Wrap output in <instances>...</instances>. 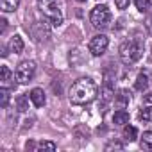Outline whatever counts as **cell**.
<instances>
[{
    "mask_svg": "<svg viewBox=\"0 0 152 152\" xmlns=\"http://www.w3.org/2000/svg\"><path fill=\"white\" fill-rule=\"evenodd\" d=\"M138 118L141 120V122H152V107H143L140 113H138Z\"/></svg>",
    "mask_w": 152,
    "mask_h": 152,
    "instance_id": "cell-18",
    "label": "cell"
},
{
    "mask_svg": "<svg viewBox=\"0 0 152 152\" xmlns=\"http://www.w3.org/2000/svg\"><path fill=\"white\" fill-rule=\"evenodd\" d=\"M100 100H102L104 104L115 100V91H113L111 83H104V86H102V90H100Z\"/></svg>",
    "mask_w": 152,
    "mask_h": 152,
    "instance_id": "cell-9",
    "label": "cell"
},
{
    "mask_svg": "<svg viewBox=\"0 0 152 152\" xmlns=\"http://www.w3.org/2000/svg\"><path fill=\"white\" fill-rule=\"evenodd\" d=\"M134 88H136L138 91H145V90L148 88V75H147V73H143V72H141L138 77H136Z\"/></svg>",
    "mask_w": 152,
    "mask_h": 152,
    "instance_id": "cell-11",
    "label": "cell"
},
{
    "mask_svg": "<svg viewBox=\"0 0 152 152\" xmlns=\"http://www.w3.org/2000/svg\"><path fill=\"white\" fill-rule=\"evenodd\" d=\"M107 47H109V39H107V36H104V34L93 36L91 41H90V52H91L95 57L102 56V54L107 50Z\"/></svg>",
    "mask_w": 152,
    "mask_h": 152,
    "instance_id": "cell-6",
    "label": "cell"
},
{
    "mask_svg": "<svg viewBox=\"0 0 152 152\" xmlns=\"http://www.w3.org/2000/svg\"><path fill=\"white\" fill-rule=\"evenodd\" d=\"M90 22H91V25L95 29H106L109 25V22H111V11H109V7L104 6V4L95 6L91 9V13H90Z\"/></svg>",
    "mask_w": 152,
    "mask_h": 152,
    "instance_id": "cell-4",
    "label": "cell"
},
{
    "mask_svg": "<svg viewBox=\"0 0 152 152\" xmlns=\"http://www.w3.org/2000/svg\"><path fill=\"white\" fill-rule=\"evenodd\" d=\"M124 138H125L127 141H136V138H138V129L132 127V125H125V127H124Z\"/></svg>",
    "mask_w": 152,
    "mask_h": 152,
    "instance_id": "cell-14",
    "label": "cell"
},
{
    "mask_svg": "<svg viewBox=\"0 0 152 152\" xmlns=\"http://www.w3.org/2000/svg\"><path fill=\"white\" fill-rule=\"evenodd\" d=\"M29 97H31V100H32V104H34L36 107H43V106H45V93H43L41 88H34V90L29 93Z\"/></svg>",
    "mask_w": 152,
    "mask_h": 152,
    "instance_id": "cell-8",
    "label": "cell"
},
{
    "mask_svg": "<svg viewBox=\"0 0 152 152\" xmlns=\"http://www.w3.org/2000/svg\"><path fill=\"white\" fill-rule=\"evenodd\" d=\"M127 122H129V113H127V111L120 109V111H116V113L113 115V124H115V125H125Z\"/></svg>",
    "mask_w": 152,
    "mask_h": 152,
    "instance_id": "cell-13",
    "label": "cell"
},
{
    "mask_svg": "<svg viewBox=\"0 0 152 152\" xmlns=\"http://www.w3.org/2000/svg\"><path fill=\"white\" fill-rule=\"evenodd\" d=\"M113 148L122 150V148H124V145H122V143H118V141H109V143L106 145V150H113Z\"/></svg>",
    "mask_w": 152,
    "mask_h": 152,
    "instance_id": "cell-22",
    "label": "cell"
},
{
    "mask_svg": "<svg viewBox=\"0 0 152 152\" xmlns=\"http://www.w3.org/2000/svg\"><path fill=\"white\" fill-rule=\"evenodd\" d=\"M77 2H86V0H77Z\"/></svg>",
    "mask_w": 152,
    "mask_h": 152,
    "instance_id": "cell-27",
    "label": "cell"
},
{
    "mask_svg": "<svg viewBox=\"0 0 152 152\" xmlns=\"http://www.w3.org/2000/svg\"><path fill=\"white\" fill-rule=\"evenodd\" d=\"M36 148H38V150H48V152H54L57 147H56L54 141H39V143L36 145Z\"/></svg>",
    "mask_w": 152,
    "mask_h": 152,
    "instance_id": "cell-19",
    "label": "cell"
},
{
    "mask_svg": "<svg viewBox=\"0 0 152 152\" xmlns=\"http://www.w3.org/2000/svg\"><path fill=\"white\" fill-rule=\"evenodd\" d=\"M34 73H36V63L34 61H22L16 68V81L22 84H27L34 79Z\"/></svg>",
    "mask_w": 152,
    "mask_h": 152,
    "instance_id": "cell-5",
    "label": "cell"
},
{
    "mask_svg": "<svg viewBox=\"0 0 152 152\" xmlns=\"http://www.w3.org/2000/svg\"><path fill=\"white\" fill-rule=\"evenodd\" d=\"M129 102H131V91H127V90H120L118 95H115V106H116V107L124 109L125 106H129Z\"/></svg>",
    "mask_w": 152,
    "mask_h": 152,
    "instance_id": "cell-7",
    "label": "cell"
},
{
    "mask_svg": "<svg viewBox=\"0 0 152 152\" xmlns=\"http://www.w3.org/2000/svg\"><path fill=\"white\" fill-rule=\"evenodd\" d=\"M141 148L145 150H152V131H147L143 132V138H141Z\"/></svg>",
    "mask_w": 152,
    "mask_h": 152,
    "instance_id": "cell-17",
    "label": "cell"
},
{
    "mask_svg": "<svg viewBox=\"0 0 152 152\" xmlns=\"http://www.w3.org/2000/svg\"><path fill=\"white\" fill-rule=\"evenodd\" d=\"M0 23H2V25H0V31L4 32V31H6V27H7V20H6V18H2V20H0Z\"/></svg>",
    "mask_w": 152,
    "mask_h": 152,
    "instance_id": "cell-24",
    "label": "cell"
},
{
    "mask_svg": "<svg viewBox=\"0 0 152 152\" xmlns=\"http://www.w3.org/2000/svg\"><path fill=\"white\" fill-rule=\"evenodd\" d=\"M147 27H148V31H150V34H152V18L148 20V23H147Z\"/></svg>",
    "mask_w": 152,
    "mask_h": 152,
    "instance_id": "cell-26",
    "label": "cell"
},
{
    "mask_svg": "<svg viewBox=\"0 0 152 152\" xmlns=\"http://www.w3.org/2000/svg\"><path fill=\"white\" fill-rule=\"evenodd\" d=\"M20 6V0H0V7L4 13H13Z\"/></svg>",
    "mask_w": 152,
    "mask_h": 152,
    "instance_id": "cell-12",
    "label": "cell"
},
{
    "mask_svg": "<svg viewBox=\"0 0 152 152\" xmlns=\"http://www.w3.org/2000/svg\"><path fill=\"white\" fill-rule=\"evenodd\" d=\"M150 59H152V52H150Z\"/></svg>",
    "mask_w": 152,
    "mask_h": 152,
    "instance_id": "cell-28",
    "label": "cell"
},
{
    "mask_svg": "<svg viewBox=\"0 0 152 152\" xmlns=\"http://www.w3.org/2000/svg\"><path fill=\"white\" fill-rule=\"evenodd\" d=\"M97 95H99V86L90 77H83L79 81H75L70 88V102L75 106L90 104L97 99Z\"/></svg>",
    "mask_w": 152,
    "mask_h": 152,
    "instance_id": "cell-1",
    "label": "cell"
},
{
    "mask_svg": "<svg viewBox=\"0 0 152 152\" xmlns=\"http://www.w3.org/2000/svg\"><path fill=\"white\" fill-rule=\"evenodd\" d=\"M11 70L6 66V64H2V66H0V81H2V84L4 86H7L9 84V81H11Z\"/></svg>",
    "mask_w": 152,
    "mask_h": 152,
    "instance_id": "cell-15",
    "label": "cell"
},
{
    "mask_svg": "<svg viewBox=\"0 0 152 152\" xmlns=\"http://www.w3.org/2000/svg\"><path fill=\"white\" fill-rule=\"evenodd\" d=\"M38 9L45 15V18L54 25L59 27L63 23V4L61 0H38Z\"/></svg>",
    "mask_w": 152,
    "mask_h": 152,
    "instance_id": "cell-2",
    "label": "cell"
},
{
    "mask_svg": "<svg viewBox=\"0 0 152 152\" xmlns=\"http://www.w3.org/2000/svg\"><path fill=\"white\" fill-rule=\"evenodd\" d=\"M0 106H2V107H7L9 106V90L6 86L0 90Z\"/></svg>",
    "mask_w": 152,
    "mask_h": 152,
    "instance_id": "cell-20",
    "label": "cell"
},
{
    "mask_svg": "<svg viewBox=\"0 0 152 152\" xmlns=\"http://www.w3.org/2000/svg\"><path fill=\"white\" fill-rule=\"evenodd\" d=\"M115 4L118 9H127L129 7V0H115Z\"/></svg>",
    "mask_w": 152,
    "mask_h": 152,
    "instance_id": "cell-23",
    "label": "cell"
},
{
    "mask_svg": "<svg viewBox=\"0 0 152 152\" xmlns=\"http://www.w3.org/2000/svg\"><path fill=\"white\" fill-rule=\"evenodd\" d=\"M134 6L138 7V11L145 13L150 9V0H134Z\"/></svg>",
    "mask_w": 152,
    "mask_h": 152,
    "instance_id": "cell-21",
    "label": "cell"
},
{
    "mask_svg": "<svg viewBox=\"0 0 152 152\" xmlns=\"http://www.w3.org/2000/svg\"><path fill=\"white\" fill-rule=\"evenodd\" d=\"M145 100H147V102H152V93H147V97H145Z\"/></svg>",
    "mask_w": 152,
    "mask_h": 152,
    "instance_id": "cell-25",
    "label": "cell"
},
{
    "mask_svg": "<svg viewBox=\"0 0 152 152\" xmlns=\"http://www.w3.org/2000/svg\"><path fill=\"white\" fill-rule=\"evenodd\" d=\"M29 99H31V97H25V95L16 97V107H18L20 113H25V111L29 109Z\"/></svg>",
    "mask_w": 152,
    "mask_h": 152,
    "instance_id": "cell-16",
    "label": "cell"
},
{
    "mask_svg": "<svg viewBox=\"0 0 152 152\" xmlns=\"http://www.w3.org/2000/svg\"><path fill=\"white\" fill-rule=\"evenodd\" d=\"M143 56V41L138 38L127 39L120 45V59L124 64H134Z\"/></svg>",
    "mask_w": 152,
    "mask_h": 152,
    "instance_id": "cell-3",
    "label": "cell"
},
{
    "mask_svg": "<svg viewBox=\"0 0 152 152\" xmlns=\"http://www.w3.org/2000/svg\"><path fill=\"white\" fill-rule=\"evenodd\" d=\"M23 39H22V36H18V34H15L13 38H11V41H9V50L11 52H15V54H22V50H23Z\"/></svg>",
    "mask_w": 152,
    "mask_h": 152,
    "instance_id": "cell-10",
    "label": "cell"
}]
</instances>
